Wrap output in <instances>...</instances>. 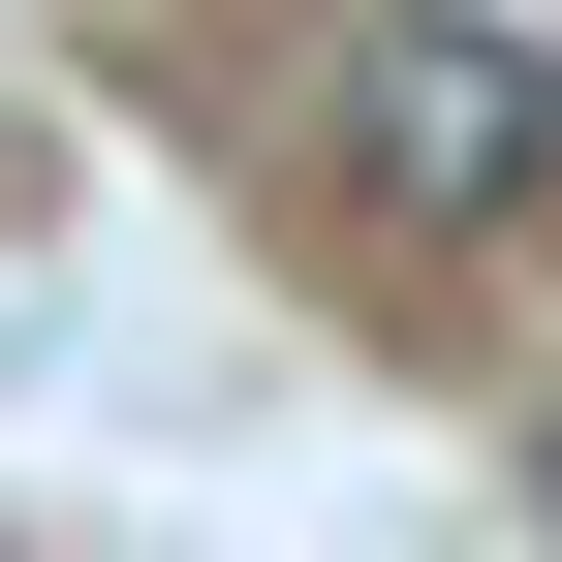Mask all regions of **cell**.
<instances>
[{
	"mask_svg": "<svg viewBox=\"0 0 562 562\" xmlns=\"http://www.w3.org/2000/svg\"><path fill=\"white\" fill-rule=\"evenodd\" d=\"M344 188H375V220H531V188H562V63L531 32H469V0H406V32L375 63H344Z\"/></svg>",
	"mask_w": 562,
	"mask_h": 562,
	"instance_id": "6da1fadb",
	"label": "cell"
}]
</instances>
